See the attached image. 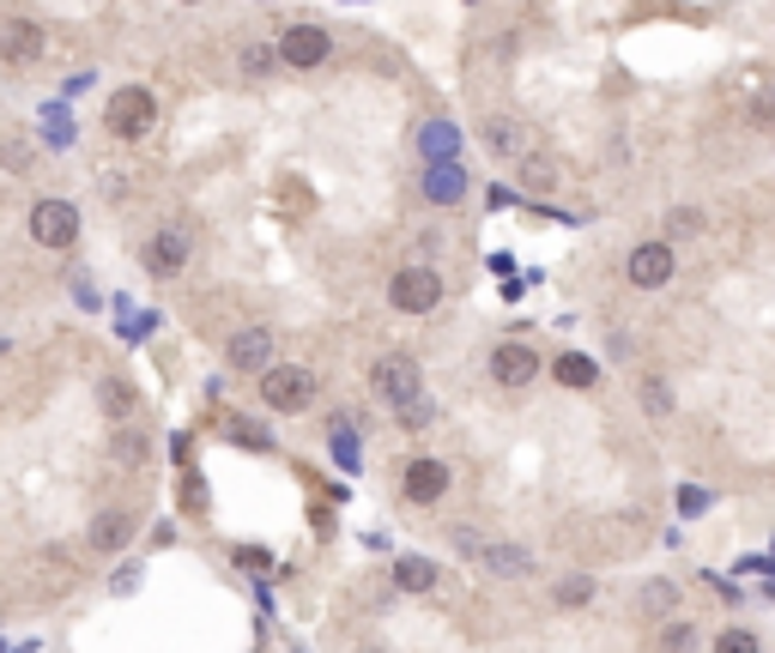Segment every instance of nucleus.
<instances>
[{
	"instance_id": "obj_9",
	"label": "nucleus",
	"mask_w": 775,
	"mask_h": 653,
	"mask_svg": "<svg viewBox=\"0 0 775 653\" xmlns=\"http://www.w3.org/2000/svg\"><path fill=\"white\" fill-rule=\"evenodd\" d=\"M273 55H279L285 67H297V73H309V67H321V61L333 55V37H328L321 25H291L285 37H279Z\"/></svg>"
},
{
	"instance_id": "obj_2",
	"label": "nucleus",
	"mask_w": 775,
	"mask_h": 653,
	"mask_svg": "<svg viewBox=\"0 0 775 653\" xmlns=\"http://www.w3.org/2000/svg\"><path fill=\"white\" fill-rule=\"evenodd\" d=\"M152 121H158V97L145 92V85H121V92H109L104 128L116 133V140H145Z\"/></svg>"
},
{
	"instance_id": "obj_1",
	"label": "nucleus",
	"mask_w": 775,
	"mask_h": 653,
	"mask_svg": "<svg viewBox=\"0 0 775 653\" xmlns=\"http://www.w3.org/2000/svg\"><path fill=\"white\" fill-rule=\"evenodd\" d=\"M369 393H376L388 412H400V405L424 400V376H419V357L412 352H381L376 369H369Z\"/></svg>"
},
{
	"instance_id": "obj_6",
	"label": "nucleus",
	"mask_w": 775,
	"mask_h": 653,
	"mask_svg": "<svg viewBox=\"0 0 775 653\" xmlns=\"http://www.w3.org/2000/svg\"><path fill=\"white\" fill-rule=\"evenodd\" d=\"M31 236H37L43 249H73L80 206H73V200H37V206H31Z\"/></svg>"
},
{
	"instance_id": "obj_28",
	"label": "nucleus",
	"mask_w": 775,
	"mask_h": 653,
	"mask_svg": "<svg viewBox=\"0 0 775 653\" xmlns=\"http://www.w3.org/2000/svg\"><path fill=\"white\" fill-rule=\"evenodd\" d=\"M643 412H655V418H667V412H672L667 381H643Z\"/></svg>"
},
{
	"instance_id": "obj_5",
	"label": "nucleus",
	"mask_w": 775,
	"mask_h": 653,
	"mask_svg": "<svg viewBox=\"0 0 775 653\" xmlns=\"http://www.w3.org/2000/svg\"><path fill=\"white\" fill-rule=\"evenodd\" d=\"M388 302H395L400 314H431L436 302H443V278H436V266H400L395 285H388Z\"/></svg>"
},
{
	"instance_id": "obj_26",
	"label": "nucleus",
	"mask_w": 775,
	"mask_h": 653,
	"mask_svg": "<svg viewBox=\"0 0 775 653\" xmlns=\"http://www.w3.org/2000/svg\"><path fill=\"white\" fill-rule=\"evenodd\" d=\"M715 653H758V636H751V629H721V636H715Z\"/></svg>"
},
{
	"instance_id": "obj_17",
	"label": "nucleus",
	"mask_w": 775,
	"mask_h": 653,
	"mask_svg": "<svg viewBox=\"0 0 775 653\" xmlns=\"http://www.w3.org/2000/svg\"><path fill=\"white\" fill-rule=\"evenodd\" d=\"M419 152L431 157V170L436 164H460V133L448 128V121H431V128L419 133Z\"/></svg>"
},
{
	"instance_id": "obj_16",
	"label": "nucleus",
	"mask_w": 775,
	"mask_h": 653,
	"mask_svg": "<svg viewBox=\"0 0 775 653\" xmlns=\"http://www.w3.org/2000/svg\"><path fill=\"white\" fill-rule=\"evenodd\" d=\"M85 538H92V550H121V545L133 538V514H128V509H104Z\"/></svg>"
},
{
	"instance_id": "obj_14",
	"label": "nucleus",
	"mask_w": 775,
	"mask_h": 653,
	"mask_svg": "<svg viewBox=\"0 0 775 653\" xmlns=\"http://www.w3.org/2000/svg\"><path fill=\"white\" fill-rule=\"evenodd\" d=\"M460 194H467V170H460V164L424 170V200H431V206H460Z\"/></svg>"
},
{
	"instance_id": "obj_12",
	"label": "nucleus",
	"mask_w": 775,
	"mask_h": 653,
	"mask_svg": "<svg viewBox=\"0 0 775 653\" xmlns=\"http://www.w3.org/2000/svg\"><path fill=\"white\" fill-rule=\"evenodd\" d=\"M400 497L407 502H443L448 497V466L443 460H412V466L400 472Z\"/></svg>"
},
{
	"instance_id": "obj_19",
	"label": "nucleus",
	"mask_w": 775,
	"mask_h": 653,
	"mask_svg": "<svg viewBox=\"0 0 775 653\" xmlns=\"http://www.w3.org/2000/svg\"><path fill=\"white\" fill-rule=\"evenodd\" d=\"M521 188H557V157H545V152L527 145L521 152Z\"/></svg>"
},
{
	"instance_id": "obj_18",
	"label": "nucleus",
	"mask_w": 775,
	"mask_h": 653,
	"mask_svg": "<svg viewBox=\"0 0 775 653\" xmlns=\"http://www.w3.org/2000/svg\"><path fill=\"white\" fill-rule=\"evenodd\" d=\"M557 381H564V388H576V393H588L594 381H600V364H594V357H582V352H564V357H557Z\"/></svg>"
},
{
	"instance_id": "obj_22",
	"label": "nucleus",
	"mask_w": 775,
	"mask_h": 653,
	"mask_svg": "<svg viewBox=\"0 0 775 653\" xmlns=\"http://www.w3.org/2000/svg\"><path fill=\"white\" fill-rule=\"evenodd\" d=\"M703 224H709V218H703V206H672L667 212V236H696Z\"/></svg>"
},
{
	"instance_id": "obj_8",
	"label": "nucleus",
	"mask_w": 775,
	"mask_h": 653,
	"mask_svg": "<svg viewBox=\"0 0 775 653\" xmlns=\"http://www.w3.org/2000/svg\"><path fill=\"white\" fill-rule=\"evenodd\" d=\"M224 364L243 369V376H267V369H273V333H267V326H237V333L224 340Z\"/></svg>"
},
{
	"instance_id": "obj_24",
	"label": "nucleus",
	"mask_w": 775,
	"mask_h": 653,
	"mask_svg": "<svg viewBox=\"0 0 775 653\" xmlns=\"http://www.w3.org/2000/svg\"><path fill=\"white\" fill-rule=\"evenodd\" d=\"M745 116H751V128H775V85L770 92H751Z\"/></svg>"
},
{
	"instance_id": "obj_21",
	"label": "nucleus",
	"mask_w": 775,
	"mask_h": 653,
	"mask_svg": "<svg viewBox=\"0 0 775 653\" xmlns=\"http://www.w3.org/2000/svg\"><path fill=\"white\" fill-rule=\"evenodd\" d=\"M97 400H104L109 418H116V412H133V388H128L121 376H104V381H97Z\"/></svg>"
},
{
	"instance_id": "obj_23",
	"label": "nucleus",
	"mask_w": 775,
	"mask_h": 653,
	"mask_svg": "<svg viewBox=\"0 0 775 653\" xmlns=\"http://www.w3.org/2000/svg\"><path fill=\"white\" fill-rule=\"evenodd\" d=\"M672 605H679V587H672V581H648L643 587V612H672Z\"/></svg>"
},
{
	"instance_id": "obj_25",
	"label": "nucleus",
	"mask_w": 775,
	"mask_h": 653,
	"mask_svg": "<svg viewBox=\"0 0 775 653\" xmlns=\"http://www.w3.org/2000/svg\"><path fill=\"white\" fill-rule=\"evenodd\" d=\"M660 653H696V629H691V624H667V636H660Z\"/></svg>"
},
{
	"instance_id": "obj_15",
	"label": "nucleus",
	"mask_w": 775,
	"mask_h": 653,
	"mask_svg": "<svg viewBox=\"0 0 775 653\" xmlns=\"http://www.w3.org/2000/svg\"><path fill=\"white\" fill-rule=\"evenodd\" d=\"M479 140H485V152H497V157H521L527 152V128L515 116H491Z\"/></svg>"
},
{
	"instance_id": "obj_29",
	"label": "nucleus",
	"mask_w": 775,
	"mask_h": 653,
	"mask_svg": "<svg viewBox=\"0 0 775 653\" xmlns=\"http://www.w3.org/2000/svg\"><path fill=\"white\" fill-rule=\"evenodd\" d=\"M267 67H273V49H261V43H249V49H243V73H249V79H261Z\"/></svg>"
},
{
	"instance_id": "obj_10",
	"label": "nucleus",
	"mask_w": 775,
	"mask_h": 653,
	"mask_svg": "<svg viewBox=\"0 0 775 653\" xmlns=\"http://www.w3.org/2000/svg\"><path fill=\"white\" fill-rule=\"evenodd\" d=\"M624 278H631L636 290L672 285V249H667V242H636L631 261H624Z\"/></svg>"
},
{
	"instance_id": "obj_4",
	"label": "nucleus",
	"mask_w": 775,
	"mask_h": 653,
	"mask_svg": "<svg viewBox=\"0 0 775 653\" xmlns=\"http://www.w3.org/2000/svg\"><path fill=\"white\" fill-rule=\"evenodd\" d=\"M261 400L273 405V412H309V405H316V376L303 364H273L261 376Z\"/></svg>"
},
{
	"instance_id": "obj_13",
	"label": "nucleus",
	"mask_w": 775,
	"mask_h": 653,
	"mask_svg": "<svg viewBox=\"0 0 775 653\" xmlns=\"http://www.w3.org/2000/svg\"><path fill=\"white\" fill-rule=\"evenodd\" d=\"M188 266V236L183 230H158L145 242V273L152 278H176Z\"/></svg>"
},
{
	"instance_id": "obj_3",
	"label": "nucleus",
	"mask_w": 775,
	"mask_h": 653,
	"mask_svg": "<svg viewBox=\"0 0 775 653\" xmlns=\"http://www.w3.org/2000/svg\"><path fill=\"white\" fill-rule=\"evenodd\" d=\"M455 550H460V557H473L479 569H491V575H503V581L533 575V550H521V545H491V538L460 533V526H455Z\"/></svg>"
},
{
	"instance_id": "obj_11",
	"label": "nucleus",
	"mask_w": 775,
	"mask_h": 653,
	"mask_svg": "<svg viewBox=\"0 0 775 653\" xmlns=\"http://www.w3.org/2000/svg\"><path fill=\"white\" fill-rule=\"evenodd\" d=\"M533 376H539V357H533V345H521V340H503L497 352H491V381H503V388H527Z\"/></svg>"
},
{
	"instance_id": "obj_31",
	"label": "nucleus",
	"mask_w": 775,
	"mask_h": 653,
	"mask_svg": "<svg viewBox=\"0 0 775 653\" xmlns=\"http://www.w3.org/2000/svg\"><path fill=\"white\" fill-rule=\"evenodd\" d=\"M0 164L7 170H31V145H0Z\"/></svg>"
},
{
	"instance_id": "obj_32",
	"label": "nucleus",
	"mask_w": 775,
	"mask_h": 653,
	"mask_svg": "<svg viewBox=\"0 0 775 653\" xmlns=\"http://www.w3.org/2000/svg\"><path fill=\"white\" fill-rule=\"evenodd\" d=\"M357 653H388V648H357Z\"/></svg>"
},
{
	"instance_id": "obj_30",
	"label": "nucleus",
	"mask_w": 775,
	"mask_h": 653,
	"mask_svg": "<svg viewBox=\"0 0 775 653\" xmlns=\"http://www.w3.org/2000/svg\"><path fill=\"white\" fill-rule=\"evenodd\" d=\"M588 593H594V581H588V575H569L564 587H557V605H582Z\"/></svg>"
},
{
	"instance_id": "obj_7",
	"label": "nucleus",
	"mask_w": 775,
	"mask_h": 653,
	"mask_svg": "<svg viewBox=\"0 0 775 653\" xmlns=\"http://www.w3.org/2000/svg\"><path fill=\"white\" fill-rule=\"evenodd\" d=\"M43 49H49V37H43L37 19H25V13H7V19H0V61L31 67V61H43Z\"/></svg>"
},
{
	"instance_id": "obj_27",
	"label": "nucleus",
	"mask_w": 775,
	"mask_h": 653,
	"mask_svg": "<svg viewBox=\"0 0 775 653\" xmlns=\"http://www.w3.org/2000/svg\"><path fill=\"white\" fill-rule=\"evenodd\" d=\"M395 418H400V430H424V424L436 418V405L431 400H412V405H400Z\"/></svg>"
},
{
	"instance_id": "obj_20",
	"label": "nucleus",
	"mask_w": 775,
	"mask_h": 653,
	"mask_svg": "<svg viewBox=\"0 0 775 653\" xmlns=\"http://www.w3.org/2000/svg\"><path fill=\"white\" fill-rule=\"evenodd\" d=\"M395 581H400L407 593H431V587H436V562H431V557H400Z\"/></svg>"
}]
</instances>
